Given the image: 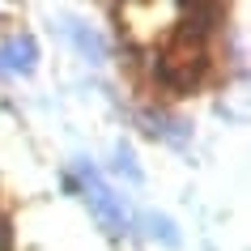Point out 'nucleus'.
<instances>
[{
	"label": "nucleus",
	"instance_id": "nucleus-1",
	"mask_svg": "<svg viewBox=\"0 0 251 251\" xmlns=\"http://www.w3.org/2000/svg\"><path fill=\"white\" fill-rule=\"evenodd\" d=\"M77 171H81V187H85V204H90V213L98 217V222L106 226V234L119 238L128 234V209H124V200L106 187V179L98 175V166H94L90 158H77Z\"/></svg>",
	"mask_w": 251,
	"mask_h": 251
},
{
	"label": "nucleus",
	"instance_id": "nucleus-2",
	"mask_svg": "<svg viewBox=\"0 0 251 251\" xmlns=\"http://www.w3.org/2000/svg\"><path fill=\"white\" fill-rule=\"evenodd\" d=\"M60 34L73 43V51H77L85 64H106V39L94 26H85L81 17H60Z\"/></svg>",
	"mask_w": 251,
	"mask_h": 251
},
{
	"label": "nucleus",
	"instance_id": "nucleus-3",
	"mask_svg": "<svg viewBox=\"0 0 251 251\" xmlns=\"http://www.w3.org/2000/svg\"><path fill=\"white\" fill-rule=\"evenodd\" d=\"M34 64H39V43H34V34H17V39L0 43V68H4V73L30 77Z\"/></svg>",
	"mask_w": 251,
	"mask_h": 251
},
{
	"label": "nucleus",
	"instance_id": "nucleus-4",
	"mask_svg": "<svg viewBox=\"0 0 251 251\" xmlns=\"http://www.w3.org/2000/svg\"><path fill=\"white\" fill-rule=\"evenodd\" d=\"M145 226H149V238L162 243L166 251H179V247H183V238H179V230H175L171 217H162V213H145Z\"/></svg>",
	"mask_w": 251,
	"mask_h": 251
},
{
	"label": "nucleus",
	"instance_id": "nucleus-5",
	"mask_svg": "<svg viewBox=\"0 0 251 251\" xmlns=\"http://www.w3.org/2000/svg\"><path fill=\"white\" fill-rule=\"evenodd\" d=\"M111 171H115V175H124V179H128V183H141V179H145V171H141V166H136V158H132V149L124 145V141H119V145H115V162H111Z\"/></svg>",
	"mask_w": 251,
	"mask_h": 251
},
{
	"label": "nucleus",
	"instance_id": "nucleus-6",
	"mask_svg": "<svg viewBox=\"0 0 251 251\" xmlns=\"http://www.w3.org/2000/svg\"><path fill=\"white\" fill-rule=\"evenodd\" d=\"M13 247V230H9V217L0 213V251H9Z\"/></svg>",
	"mask_w": 251,
	"mask_h": 251
}]
</instances>
